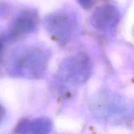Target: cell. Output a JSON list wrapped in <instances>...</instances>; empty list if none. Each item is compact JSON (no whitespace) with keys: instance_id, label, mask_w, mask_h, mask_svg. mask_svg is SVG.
Returning a JSON list of instances; mask_svg holds the SVG:
<instances>
[{"instance_id":"5b68a950","label":"cell","mask_w":134,"mask_h":134,"mask_svg":"<svg viewBox=\"0 0 134 134\" xmlns=\"http://www.w3.org/2000/svg\"><path fill=\"white\" fill-rule=\"evenodd\" d=\"M120 17V11L115 5L106 4L95 9L90 17V23L97 31H110L117 27Z\"/></svg>"},{"instance_id":"52a82bcc","label":"cell","mask_w":134,"mask_h":134,"mask_svg":"<svg viewBox=\"0 0 134 134\" xmlns=\"http://www.w3.org/2000/svg\"><path fill=\"white\" fill-rule=\"evenodd\" d=\"M78 3L83 7V8H88L91 5L92 0H77Z\"/></svg>"},{"instance_id":"9c48e42d","label":"cell","mask_w":134,"mask_h":134,"mask_svg":"<svg viewBox=\"0 0 134 134\" xmlns=\"http://www.w3.org/2000/svg\"><path fill=\"white\" fill-rule=\"evenodd\" d=\"M2 46H3V42L1 40V35H0V62L2 60Z\"/></svg>"},{"instance_id":"277c9868","label":"cell","mask_w":134,"mask_h":134,"mask_svg":"<svg viewBox=\"0 0 134 134\" xmlns=\"http://www.w3.org/2000/svg\"><path fill=\"white\" fill-rule=\"evenodd\" d=\"M37 18L36 13L33 11L21 12L13 20L9 27L1 35L2 42L3 43L17 42L31 34L36 29Z\"/></svg>"},{"instance_id":"3957f363","label":"cell","mask_w":134,"mask_h":134,"mask_svg":"<svg viewBox=\"0 0 134 134\" xmlns=\"http://www.w3.org/2000/svg\"><path fill=\"white\" fill-rule=\"evenodd\" d=\"M44 27L54 41L65 45L70 40L73 33L74 17L65 10L53 12L45 17Z\"/></svg>"},{"instance_id":"8992f818","label":"cell","mask_w":134,"mask_h":134,"mask_svg":"<svg viewBox=\"0 0 134 134\" xmlns=\"http://www.w3.org/2000/svg\"><path fill=\"white\" fill-rule=\"evenodd\" d=\"M52 130L51 121L45 117L32 120L21 121L15 130L16 134H50Z\"/></svg>"},{"instance_id":"6da1fadb","label":"cell","mask_w":134,"mask_h":134,"mask_svg":"<svg viewBox=\"0 0 134 134\" xmlns=\"http://www.w3.org/2000/svg\"><path fill=\"white\" fill-rule=\"evenodd\" d=\"M50 53L37 46H24L16 49L9 55L6 69L16 78L38 79L46 73Z\"/></svg>"},{"instance_id":"7a4b0ae2","label":"cell","mask_w":134,"mask_h":134,"mask_svg":"<svg viewBox=\"0 0 134 134\" xmlns=\"http://www.w3.org/2000/svg\"><path fill=\"white\" fill-rule=\"evenodd\" d=\"M92 62L85 53H77L66 58L60 64L57 74V84L62 89H73L85 84L92 73Z\"/></svg>"},{"instance_id":"ba28073f","label":"cell","mask_w":134,"mask_h":134,"mask_svg":"<svg viewBox=\"0 0 134 134\" xmlns=\"http://www.w3.org/2000/svg\"><path fill=\"white\" fill-rule=\"evenodd\" d=\"M5 115H6L5 109H4V108L2 106V104H0V122L3 120V119H4V117H5Z\"/></svg>"}]
</instances>
